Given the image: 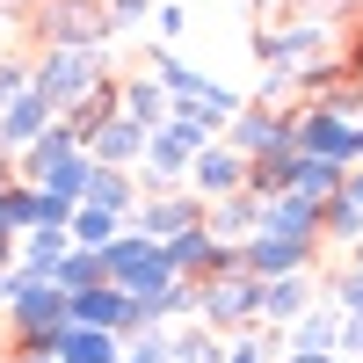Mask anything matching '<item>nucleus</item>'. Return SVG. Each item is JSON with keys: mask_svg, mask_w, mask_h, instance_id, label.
Wrapping results in <instances>:
<instances>
[{"mask_svg": "<svg viewBox=\"0 0 363 363\" xmlns=\"http://www.w3.org/2000/svg\"><path fill=\"white\" fill-rule=\"evenodd\" d=\"M37 29H44V51H102V37H109L102 0H44Z\"/></svg>", "mask_w": 363, "mask_h": 363, "instance_id": "obj_8", "label": "nucleus"}, {"mask_svg": "<svg viewBox=\"0 0 363 363\" xmlns=\"http://www.w3.org/2000/svg\"><path fill=\"white\" fill-rule=\"evenodd\" d=\"M153 29H160V44H174L182 29H189V15H182L174 0H160V8H153Z\"/></svg>", "mask_w": 363, "mask_h": 363, "instance_id": "obj_36", "label": "nucleus"}, {"mask_svg": "<svg viewBox=\"0 0 363 363\" xmlns=\"http://www.w3.org/2000/svg\"><path fill=\"white\" fill-rule=\"evenodd\" d=\"M58 363H124V342L102 327H66L58 335Z\"/></svg>", "mask_w": 363, "mask_h": 363, "instance_id": "obj_25", "label": "nucleus"}, {"mask_svg": "<svg viewBox=\"0 0 363 363\" xmlns=\"http://www.w3.org/2000/svg\"><path fill=\"white\" fill-rule=\"evenodd\" d=\"M342 356L363 363V320H342Z\"/></svg>", "mask_w": 363, "mask_h": 363, "instance_id": "obj_38", "label": "nucleus"}, {"mask_svg": "<svg viewBox=\"0 0 363 363\" xmlns=\"http://www.w3.org/2000/svg\"><path fill=\"white\" fill-rule=\"evenodd\" d=\"M0 58H8V51H0Z\"/></svg>", "mask_w": 363, "mask_h": 363, "instance_id": "obj_48", "label": "nucleus"}, {"mask_svg": "<svg viewBox=\"0 0 363 363\" xmlns=\"http://www.w3.org/2000/svg\"><path fill=\"white\" fill-rule=\"evenodd\" d=\"M116 233H124V225H116V218H109V211H87V203L73 211V225H66V240H73V247H80V255H102V247H109V240H116Z\"/></svg>", "mask_w": 363, "mask_h": 363, "instance_id": "obj_30", "label": "nucleus"}, {"mask_svg": "<svg viewBox=\"0 0 363 363\" xmlns=\"http://www.w3.org/2000/svg\"><path fill=\"white\" fill-rule=\"evenodd\" d=\"M320 247H349V255H356V247H363V211H349V203L335 196V203L320 211Z\"/></svg>", "mask_w": 363, "mask_h": 363, "instance_id": "obj_29", "label": "nucleus"}, {"mask_svg": "<svg viewBox=\"0 0 363 363\" xmlns=\"http://www.w3.org/2000/svg\"><path fill=\"white\" fill-rule=\"evenodd\" d=\"M73 327L66 313V291L44 284V277H29L15 291V306H8V335H15V356H58V335Z\"/></svg>", "mask_w": 363, "mask_h": 363, "instance_id": "obj_4", "label": "nucleus"}, {"mask_svg": "<svg viewBox=\"0 0 363 363\" xmlns=\"http://www.w3.org/2000/svg\"><path fill=\"white\" fill-rule=\"evenodd\" d=\"M211 138H218V131H211L196 109H174L160 131H145V160H138V196H167V189H182V182H189V160L203 153Z\"/></svg>", "mask_w": 363, "mask_h": 363, "instance_id": "obj_1", "label": "nucleus"}, {"mask_svg": "<svg viewBox=\"0 0 363 363\" xmlns=\"http://www.w3.org/2000/svg\"><path fill=\"white\" fill-rule=\"evenodd\" d=\"M22 284H29V269H22V262H15V269H0V313L15 306V291H22Z\"/></svg>", "mask_w": 363, "mask_h": 363, "instance_id": "obj_37", "label": "nucleus"}, {"mask_svg": "<svg viewBox=\"0 0 363 363\" xmlns=\"http://www.w3.org/2000/svg\"><path fill=\"white\" fill-rule=\"evenodd\" d=\"M73 255V240H66V225H29L22 240H15V262L29 269V277H44L51 284V269Z\"/></svg>", "mask_w": 363, "mask_h": 363, "instance_id": "obj_23", "label": "nucleus"}, {"mask_svg": "<svg viewBox=\"0 0 363 363\" xmlns=\"http://www.w3.org/2000/svg\"><path fill=\"white\" fill-rule=\"evenodd\" d=\"M203 196H189V189H167V196H138V211H131V225L124 233H138V240H153V247H167L174 233H196L203 225Z\"/></svg>", "mask_w": 363, "mask_h": 363, "instance_id": "obj_9", "label": "nucleus"}, {"mask_svg": "<svg viewBox=\"0 0 363 363\" xmlns=\"http://www.w3.org/2000/svg\"><path fill=\"white\" fill-rule=\"evenodd\" d=\"M15 363H58V356H15Z\"/></svg>", "mask_w": 363, "mask_h": 363, "instance_id": "obj_45", "label": "nucleus"}, {"mask_svg": "<svg viewBox=\"0 0 363 363\" xmlns=\"http://www.w3.org/2000/svg\"><path fill=\"white\" fill-rule=\"evenodd\" d=\"M22 87H29V66L22 58H0V116H8V102L22 95Z\"/></svg>", "mask_w": 363, "mask_h": 363, "instance_id": "obj_35", "label": "nucleus"}, {"mask_svg": "<svg viewBox=\"0 0 363 363\" xmlns=\"http://www.w3.org/2000/svg\"><path fill=\"white\" fill-rule=\"evenodd\" d=\"M51 124H58V116H51V102H44V95H29V87H22V95L8 102V116H0V153L15 160L22 145H37V138H44Z\"/></svg>", "mask_w": 363, "mask_h": 363, "instance_id": "obj_17", "label": "nucleus"}, {"mask_svg": "<svg viewBox=\"0 0 363 363\" xmlns=\"http://www.w3.org/2000/svg\"><path fill=\"white\" fill-rule=\"evenodd\" d=\"M335 363H349V356H335Z\"/></svg>", "mask_w": 363, "mask_h": 363, "instance_id": "obj_47", "label": "nucleus"}, {"mask_svg": "<svg viewBox=\"0 0 363 363\" xmlns=\"http://www.w3.org/2000/svg\"><path fill=\"white\" fill-rule=\"evenodd\" d=\"M291 153L349 174L356 167V124H342V116L320 109V102H291Z\"/></svg>", "mask_w": 363, "mask_h": 363, "instance_id": "obj_6", "label": "nucleus"}, {"mask_svg": "<svg viewBox=\"0 0 363 363\" xmlns=\"http://www.w3.org/2000/svg\"><path fill=\"white\" fill-rule=\"evenodd\" d=\"M182 189H189V196H203V203H225V196H240V189H247V160H240L225 138H211L203 153L189 160V182H182Z\"/></svg>", "mask_w": 363, "mask_h": 363, "instance_id": "obj_11", "label": "nucleus"}, {"mask_svg": "<svg viewBox=\"0 0 363 363\" xmlns=\"http://www.w3.org/2000/svg\"><path fill=\"white\" fill-rule=\"evenodd\" d=\"M291 174H298V153H291V145H277V153H255V160H247V189L269 203V196L291 189Z\"/></svg>", "mask_w": 363, "mask_h": 363, "instance_id": "obj_26", "label": "nucleus"}, {"mask_svg": "<svg viewBox=\"0 0 363 363\" xmlns=\"http://www.w3.org/2000/svg\"><path fill=\"white\" fill-rule=\"evenodd\" d=\"M145 73H153V80L167 87V109H196V95L211 87V73H196L189 58H174L167 44H153V58H145Z\"/></svg>", "mask_w": 363, "mask_h": 363, "instance_id": "obj_21", "label": "nucleus"}, {"mask_svg": "<svg viewBox=\"0 0 363 363\" xmlns=\"http://www.w3.org/2000/svg\"><path fill=\"white\" fill-rule=\"evenodd\" d=\"M167 349H174V363H225V342L211 327H174Z\"/></svg>", "mask_w": 363, "mask_h": 363, "instance_id": "obj_31", "label": "nucleus"}, {"mask_svg": "<svg viewBox=\"0 0 363 363\" xmlns=\"http://www.w3.org/2000/svg\"><path fill=\"white\" fill-rule=\"evenodd\" d=\"M8 182H15V160H8V153H0V189H8Z\"/></svg>", "mask_w": 363, "mask_h": 363, "instance_id": "obj_43", "label": "nucleus"}, {"mask_svg": "<svg viewBox=\"0 0 363 363\" xmlns=\"http://www.w3.org/2000/svg\"><path fill=\"white\" fill-rule=\"evenodd\" d=\"M87 174H95V160H87V153H66V160H51V167H44L37 189L58 196V203H80V196H87Z\"/></svg>", "mask_w": 363, "mask_h": 363, "instance_id": "obj_27", "label": "nucleus"}, {"mask_svg": "<svg viewBox=\"0 0 363 363\" xmlns=\"http://www.w3.org/2000/svg\"><path fill=\"white\" fill-rule=\"evenodd\" d=\"M262 284L255 277H211L196 284V327H211L218 342H240V335H262Z\"/></svg>", "mask_w": 363, "mask_h": 363, "instance_id": "obj_5", "label": "nucleus"}, {"mask_svg": "<svg viewBox=\"0 0 363 363\" xmlns=\"http://www.w3.org/2000/svg\"><path fill=\"white\" fill-rule=\"evenodd\" d=\"M225 145L240 160H255V153H277V145H291V109H262V102H247L225 124Z\"/></svg>", "mask_w": 363, "mask_h": 363, "instance_id": "obj_12", "label": "nucleus"}, {"mask_svg": "<svg viewBox=\"0 0 363 363\" xmlns=\"http://www.w3.org/2000/svg\"><path fill=\"white\" fill-rule=\"evenodd\" d=\"M116 116H124V124H138V131H160L167 124V87L153 80V73H131V80H116Z\"/></svg>", "mask_w": 363, "mask_h": 363, "instance_id": "obj_16", "label": "nucleus"}, {"mask_svg": "<svg viewBox=\"0 0 363 363\" xmlns=\"http://www.w3.org/2000/svg\"><path fill=\"white\" fill-rule=\"evenodd\" d=\"M342 182H349L342 167H320V160H298V174H291V196H306V203H320V211H327V203L342 196Z\"/></svg>", "mask_w": 363, "mask_h": 363, "instance_id": "obj_28", "label": "nucleus"}, {"mask_svg": "<svg viewBox=\"0 0 363 363\" xmlns=\"http://www.w3.org/2000/svg\"><path fill=\"white\" fill-rule=\"evenodd\" d=\"M87 160H95V167H131V174H138V160H145V131L124 124V116H109V124L87 138Z\"/></svg>", "mask_w": 363, "mask_h": 363, "instance_id": "obj_22", "label": "nucleus"}, {"mask_svg": "<svg viewBox=\"0 0 363 363\" xmlns=\"http://www.w3.org/2000/svg\"><path fill=\"white\" fill-rule=\"evenodd\" d=\"M342 203H349V211H363V167H349V182H342Z\"/></svg>", "mask_w": 363, "mask_h": 363, "instance_id": "obj_39", "label": "nucleus"}, {"mask_svg": "<svg viewBox=\"0 0 363 363\" xmlns=\"http://www.w3.org/2000/svg\"><path fill=\"white\" fill-rule=\"evenodd\" d=\"M313 306H320V284L313 277H277V284H262V313L255 320H262V335H284V327L306 320Z\"/></svg>", "mask_w": 363, "mask_h": 363, "instance_id": "obj_13", "label": "nucleus"}, {"mask_svg": "<svg viewBox=\"0 0 363 363\" xmlns=\"http://www.w3.org/2000/svg\"><path fill=\"white\" fill-rule=\"evenodd\" d=\"M277 342H284L291 356H342V313H335V306H313L306 320H291Z\"/></svg>", "mask_w": 363, "mask_h": 363, "instance_id": "obj_18", "label": "nucleus"}, {"mask_svg": "<svg viewBox=\"0 0 363 363\" xmlns=\"http://www.w3.org/2000/svg\"><path fill=\"white\" fill-rule=\"evenodd\" d=\"M313 262H320V247H306V240H269V233H255L247 247H240V277H255V284L313 277Z\"/></svg>", "mask_w": 363, "mask_h": 363, "instance_id": "obj_10", "label": "nucleus"}, {"mask_svg": "<svg viewBox=\"0 0 363 363\" xmlns=\"http://www.w3.org/2000/svg\"><path fill=\"white\" fill-rule=\"evenodd\" d=\"M277 363H335V356H291V349H284V356H277Z\"/></svg>", "mask_w": 363, "mask_h": 363, "instance_id": "obj_42", "label": "nucleus"}, {"mask_svg": "<svg viewBox=\"0 0 363 363\" xmlns=\"http://www.w3.org/2000/svg\"><path fill=\"white\" fill-rule=\"evenodd\" d=\"M109 116H116V80H102L95 95H87V102H73L66 116H58V124H66V138H73L80 153H87V138H95V131L109 124Z\"/></svg>", "mask_w": 363, "mask_h": 363, "instance_id": "obj_24", "label": "nucleus"}, {"mask_svg": "<svg viewBox=\"0 0 363 363\" xmlns=\"http://www.w3.org/2000/svg\"><path fill=\"white\" fill-rule=\"evenodd\" d=\"M335 15H291L284 29H262L255 37V58L269 73H291V80H306L313 66H327V58H335Z\"/></svg>", "mask_w": 363, "mask_h": 363, "instance_id": "obj_2", "label": "nucleus"}, {"mask_svg": "<svg viewBox=\"0 0 363 363\" xmlns=\"http://www.w3.org/2000/svg\"><path fill=\"white\" fill-rule=\"evenodd\" d=\"M102 80H116L102 51H37L29 58V95H44L51 116H66L73 102H87Z\"/></svg>", "mask_w": 363, "mask_h": 363, "instance_id": "obj_3", "label": "nucleus"}, {"mask_svg": "<svg viewBox=\"0 0 363 363\" xmlns=\"http://www.w3.org/2000/svg\"><path fill=\"white\" fill-rule=\"evenodd\" d=\"M349 262H356V269H363V247H356V255H349Z\"/></svg>", "mask_w": 363, "mask_h": 363, "instance_id": "obj_46", "label": "nucleus"}, {"mask_svg": "<svg viewBox=\"0 0 363 363\" xmlns=\"http://www.w3.org/2000/svg\"><path fill=\"white\" fill-rule=\"evenodd\" d=\"M255 225H262V196H255V189H240V196H225V203H211V211H203V233H211V240H225V247H247Z\"/></svg>", "mask_w": 363, "mask_h": 363, "instance_id": "obj_19", "label": "nucleus"}, {"mask_svg": "<svg viewBox=\"0 0 363 363\" xmlns=\"http://www.w3.org/2000/svg\"><path fill=\"white\" fill-rule=\"evenodd\" d=\"M51 284L66 291V298H73V291H95V284H102V255H80V247H73L66 262L51 269Z\"/></svg>", "mask_w": 363, "mask_h": 363, "instance_id": "obj_33", "label": "nucleus"}, {"mask_svg": "<svg viewBox=\"0 0 363 363\" xmlns=\"http://www.w3.org/2000/svg\"><path fill=\"white\" fill-rule=\"evenodd\" d=\"M80 203H87V211H109L116 225H131V211H138V174H131V167H95Z\"/></svg>", "mask_w": 363, "mask_h": 363, "instance_id": "obj_20", "label": "nucleus"}, {"mask_svg": "<svg viewBox=\"0 0 363 363\" xmlns=\"http://www.w3.org/2000/svg\"><path fill=\"white\" fill-rule=\"evenodd\" d=\"M320 298H327L342 320H363V269H356V262H349V269H335V277L320 284Z\"/></svg>", "mask_w": 363, "mask_h": 363, "instance_id": "obj_32", "label": "nucleus"}, {"mask_svg": "<svg viewBox=\"0 0 363 363\" xmlns=\"http://www.w3.org/2000/svg\"><path fill=\"white\" fill-rule=\"evenodd\" d=\"M102 284H116L124 298H153L182 277H167V255L153 247V240H138V233H116L109 247H102Z\"/></svg>", "mask_w": 363, "mask_h": 363, "instance_id": "obj_7", "label": "nucleus"}, {"mask_svg": "<svg viewBox=\"0 0 363 363\" xmlns=\"http://www.w3.org/2000/svg\"><path fill=\"white\" fill-rule=\"evenodd\" d=\"M66 313H73V327H102V335H116V342L131 335V298L116 291V284H95V291H73V298H66Z\"/></svg>", "mask_w": 363, "mask_h": 363, "instance_id": "obj_14", "label": "nucleus"}, {"mask_svg": "<svg viewBox=\"0 0 363 363\" xmlns=\"http://www.w3.org/2000/svg\"><path fill=\"white\" fill-rule=\"evenodd\" d=\"M0 269H15V233H0Z\"/></svg>", "mask_w": 363, "mask_h": 363, "instance_id": "obj_41", "label": "nucleus"}, {"mask_svg": "<svg viewBox=\"0 0 363 363\" xmlns=\"http://www.w3.org/2000/svg\"><path fill=\"white\" fill-rule=\"evenodd\" d=\"M277 356H284L277 335H240V342H225V363H277Z\"/></svg>", "mask_w": 363, "mask_h": 363, "instance_id": "obj_34", "label": "nucleus"}, {"mask_svg": "<svg viewBox=\"0 0 363 363\" xmlns=\"http://www.w3.org/2000/svg\"><path fill=\"white\" fill-rule=\"evenodd\" d=\"M284 8H298V15H327V8H342V0H284Z\"/></svg>", "mask_w": 363, "mask_h": 363, "instance_id": "obj_40", "label": "nucleus"}, {"mask_svg": "<svg viewBox=\"0 0 363 363\" xmlns=\"http://www.w3.org/2000/svg\"><path fill=\"white\" fill-rule=\"evenodd\" d=\"M255 233H269V240H306V247H320V203H306V196H269L262 203V225Z\"/></svg>", "mask_w": 363, "mask_h": 363, "instance_id": "obj_15", "label": "nucleus"}, {"mask_svg": "<svg viewBox=\"0 0 363 363\" xmlns=\"http://www.w3.org/2000/svg\"><path fill=\"white\" fill-rule=\"evenodd\" d=\"M356 167H363V124H356Z\"/></svg>", "mask_w": 363, "mask_h": 363, "instance_id": "obj_44", "label": "nucleus"}]
</instances>
